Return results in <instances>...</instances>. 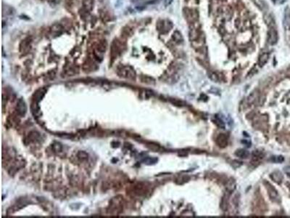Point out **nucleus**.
Segmentation results:
<instances>
[{"label":"nucleus","instance_id":"1","mask_svg":"<svg viewBox=\"0 0 290 218\" xmlns=\"http://www.w3.org/2000/svg\"><path fill=\"white\" fill-rule=\"evenodd\" d=\"M183 13L186 20L190 24L197 22L199 19V12L197 9L186 7L184 9Z\"/></svg>","mask_w":290,"mask_h":218},{"label":"nucleus","instance_id":"2","mask_svg":"<svg viewBox=\"0 0 290 218\" xmlns=\"http://www.w3.org/2000/svg\"><path fill=\"white\" fill-rule=\"evenodd\" d=\"M265 187H266L267 189L268 194L269 197H270V199L273 202H276V203L279 202L280 195L278 194V191L275 189V187H273L270 183H268V182H265Z\"/></svg>","mask_w":290,"mask_h":218},{"label":"nucleus","instance_id":"3","mask_svg":"<svg viewBox=\"0 0 290 218\" xmlns=\"http://www.w3.org/2000/svg\"><path fill=\"white\" fill-rule=\"evenodd\" d=\"M268 34V42L270 45H274V44L278 42V32H277L276 29L274 27H270V29H269Z\"/></svg>","mask_w":290,"mask_h":218},{"label":"nucleus","instance_id":"4","mask_svg":"<svg viewBox=\"0 0 290 218\" xmlns=\"http://www.w3.org/2000/svg\"><path fill=\"white\" fill-rule=\"evenodd\" d=\"M121 75L125 78H134L136 76V72L132 68L129 66H126L123 68L121 70Z\"/></svg>","mask_w":290,"mask_h":218},{"label":"nucleus","instance_id":"5","mask_svg":"<svg viewBox=\"0 0 290 218\" xmlns=\"http://www.w3.org/2000/svg\"><path fill=\"white\" fill-rule=\"evenodd\" d=\"M64 31V28L63 26L60 23H55L54 25H52L50 28V32H51V35H52L53 37H56V36H59L61 33H62V32Z\"/></svg>","mask_w":290,"mask_h":218},{"label":"nucleus","instance_id":"6","mask_svg":"<svg viewBox=\"0 0 290 218\" xmlns=\"http://www.w3.org/2000/svg\"><path fill=\"white\" fill-rule=\"evenodd\" d=\"M16 108H17V111L19 115H20L21 116H25L27 111V106L25 101H24L23 99H20L17 101Z\"/></svg>","mask_w":290,"mask_h":218},{"label":"nucleus","instance_id":"7","mask_svg":"<svg viewBox=\"0 0 290 218\" xmlns=\"http://www.w3.org/2000/svg\"><path fill=\"white\" fill-rule=\"evenodd\" d=\"M216 143L221 148H226L228 145V137L225 134H220L216 138Z\"/></svg>","mask_w":290,"mask_h":218},{"label":"nucleus","instance_id":"8","mask_svg":"<svg viewBox=\"0 0 290 218\" xmlns=\"http://www.w3.org/2000/svg\"><path fill=\"white\" fill-rule=\"evenodd\" d=\"M31 41L32 40L30 37H27L25 39H23L20 44V52H25L29 50L31 46Z\"/></svg>","mask_w":290,"mask_h":218},{"label":"nucleus","instance_id":"9","mask_svg":"<svg viewBox=\"0 0 290 218\" xmlns=\"http://www.w3.org/2000/svg\"><path fill=\"white\" fill-rule=\"evenodd\" d=\"M270 177L273 181H274L276 183L280 184L282 182L283 179V176L282 173L279 171H274L270 174Z\"/></svg>","mask_w":290,"mask_h":218},{"label":"nucleus","instance_id":"10","mask_svg":"<svg viewBox=\"0 0 290 218\" xmlns=\"http://www.w3.org/2000/svg\"><path fill=\"white\" fill-rule=\"evenodd\" d=\"M283 27L286 30H288L289 31L290 30V11L289 9H286L285 10V13H284V17H283Z\"/></svg>","mask_w":290,"mask_h":218},{"label":"nucleus","instance_id":"11","mask_svg":"<svg viewBox=\"0 0 290 218\" xmlns=\"http://www.w3.org/2000/svg\"><path fill=\"white\" fill-rule=\"evenodd\" d=\"M173 25L171 22L169 21H165V20H163L161 21V23H158V28L159 30H163V31H168L169 30H171V28H172Z\"/></svg>","mask_w":290,"mask_h":218},{"label":"nucleus","instance_id":"12","mask_svg":"<svg viewBox=\"0 0 290 218\" xmlns=\"http://www.w3.org/2000/svg\"><path fill=\"white\" fill-rule=\"evenodd\" d=\"M236 184L234 179H229L228 182L226 184V189L227 191L229 192V193H231V192H233L236 189Z\"/></svg>","mask_w":290,"mask_h":218},{"label":"nucleus","instance_id":"13","mask_svg":"<svg viewBox=\"0 0 290 218\" xmlns=\"http://www.w3.org/2000/svg\"><path fill=\"white\" fill-rule=\"evenodd\" d=\"M269 59V54L268 53H263L261 54L259 57V60H258V64L260 67H263L265 63L268 62Z\"/></svg>","mask_w":290,"mask_h":218},{"label":"nucleus","instance_id":"14","mask_svg":"<svg viewBox=\"0 0 290 218\" xmlns=\"http://www.w3.org/2000/svg\"><path fill=\"white\" fill-rule=\"evenodd\" d=\"M249 152L247 150H244V149H239L235 152V155L237 157H239V158H247V157L249 156Z\"/></svg>","mask_w":290,"mask_h":218},{"label":"nucleus","instance_id":"15","mask_svg":"<svg viewBox=\"0 0 290 218\" xmlns=\"http://www.w3.org/2000/svg\"><path fill=\"white\" fill-rule=\"evenodd\" d=\"M258 94L259 93L257 92V91H254V92H252V93L250 94L249 97H247V103L250 104V105H251V104H252L253 102H255L256 100H257V98L258 97Z\"/></svg>","mask_w":290,"mask_h":218},{"label":"nucleus","instance_id":"16","mask_svg":"<svg viewBox=\"0 0 290 218\" xmlns=\"http://www.w3.org/2000/svg\"><path fill=\"white\" fill-rule=\"evenodd\" d=\"M172 38L174 39V41H176V43H182L184 41L182 34L179 31H176L173 33Z\"/></svg>","mask_w":290,"mask_h":218},{"label":"nucleus","instance_id":"17","mask_svg":"<svg viewBox=\"0 0 290 218\" xmlns=\"http://www.w3.org/2000/svg\"><path fill=\"white\" fill-rule=\"evenodd\" d=\"M253 1L255 2V4L261 10H265V9L268 8L267 4L265 3V1L264 0H253Z\"/></svg>","mask_w":290,"mask_h":218},{"label":"nucleus","instance_id":"18","mask_svg":"<svg viewBox=\"0 0 290 218\" xmlns=\"http://www.w3.org/2000/svg\"><path fill=\"white\" fill-rule=\"evenodd\" d=\"M45 92H46L45 89H38L37 92H36V93H35V94H34V96H35V99H34L35 102H38L40 100H41V98H42V97H44V93H45Z\"/></svg>","mask_w":290,"mask_h":218},{"label":"nucleus","instance_id":"19","mask_svg":"<svg viewBox=\"0 0 290 218\" xmlns=\"http://www.w3.org/2000/svg\"><path fill=\"white\" fill-rule=\"evenodd\" d=\"M264 20L269 27H273L274 25V20H273V17L269 14H265L264 15Z\"/></svg>","mask_w":290,"mask_h":218},{"label":"nucleus","instance_id":"20","mask_svg":"<svg viewBox=\"0 0 290 218\" xmlns=\"http://www.w3.org/2000/svg\"><path fill=\"white\" fill-rule=\"evenodd\" d=\"M83 5L86 11H91L93 7V3L92 0H84Z\"/></svg>","mask_w":290,"mask_h":218},{"label":"nucleus","instance_id":"21","mask_svg":"<svg viewBox=\"0 0 290 218\" xmlns=\"http://www.w3.org/2000/svg\"><path fill=\"white\" fill-rule=\"evenodd\" d=\"M157 161H158V158H155V157H146L143 160V162L147 165L154 164L157 163Z\"/></svg>","mask_w":290,"mask_h":218},{"label":"nucleus","instance_id":"22","mask_svg":"<svg viewBox=\"0 0 290 218\" xmlns=\"http://www.w3.org/2000/svg\"><path fill=\"white\" fill-rule=\"evenodd\" d=\"M270 161L274 163H281L284 161V158L282 156H273L270 158Z\"/></svg>","mask_w":290,"mask_h":218},{"label":"nucleus","instance_id":"23","mask_svg":"<svg viewBox=\"0 0 290 218\" xmlns=\"http://www.w3.org/2000/svg\"><path fill=\"white\" fill-rule=\"evenodd\" d=\"M132 30H131V28H130L129 27H125L123 29V31H122V33H123V36H131V34H132Z\"/></svg>","mask_w":290,"mask_h":218},{"label":"nucleus","instance_id":"24","mask_svg":"<svg viewBox=\"0 0 290 218\" xmlns=\"http://www.w3.org/2000/svg\"><path fill=\"white\" fill-rule=\"evenodd\" d=\"M216 124L219 128L223 129V128L225 127V124H224L223 121H222V119H221L220 118H218V117L217 116L216 117Z\"/></svg>","mask_w":290,"mask_h":218},{"label":"nucleus","instance_id":"25","mask_svg":"<svg viewBox=\"0 0 290 218\" xmlns=\"http://www.w3.org/2000/svg\"><path fill=\"white\" fill-rule=\"evenodd\" d=\"M209 77L212 81H215V82H218L219 81V76H218V74H216V73H213V72L210 73Z\"/></svg>","mask_w":290,"mask_h":218},{"label":"nucleus","instance_id":"26","mask_svg":"<svg viewBox=\"0 0 290 218\" xmlns=\"http://www.w3.org/2000/svg\"><path fill=\"white\" fill-rule=\"evenodd\" d=\"M143 81L144 82L147 83V84H153L155 83V81H154L153 78L151 77H149V76H144Z\"/></svg>","mask_w":290,"mask_h":218},{"label":"nucleus","instance_id":"27","mask_svg":"<svg viewBox=\"0 0 290 218\" xmlns=\"http://www.w3.org/2000/svg\"><path fill=\"white\" fill-rule=\"evenodd\" d=\"M12 8L7 7V6H3V12H5L7 15H12Z\"/></svg>","mask_w":290,"mask_h":218},{"label":"nucleus","instance_id":"28","mask_svg":"<svg viewBox=\"0 0 290 218\" xmlns=\"http://www.w3.org/2000/svg\"><path fill=\"white\" fill-rule=\"evenodd\" d=\"M53 149L57 152L61 151L62 150V145H60V143H57V142H56V143H54L53 145Z\"/></svg>","mask_w":290,"mask_h":218},{"label":"nucleus","instance_id":"29","mask_svg":"<svg viewBox=\"0 0 290 218\" xmlns=\"http://www.w3.org/2000/svg\"><path fill=\"white\" fill-rule=\"evenodd\" d=\"M222 208L223 210H226L227 208V201H226V198L225 196L223 197L222 200Z\"/></svg>","mask_w":290,"mask_h":218},{"label":"nucleus","instance_id":"30","mask_svg":"<svg viewBox=\"0 0 290 218\" xmlns=\"http://www.w3.org/2000/svg\"><path fill=\"white\" fill-rule=\"evenodd\" d=\"M78 157H79V158H86L88 157L87 153H85V152H84V151H80L79 153H78Z\"/></svg>","mask_w":290,"mask_h":218},{"label":"nucleus","instance_id":"31","mask_svg":"<svg viewBox=\"0 0 290 218\" xmlns=\"http://www.w3.org/2000/svg\"><path fill=\"white\" fill-rule=\"evenodd\" d=\"M273 2L276 4H281L286 1V0H272Z\"/></svg>","mask_w":290,"mask_h":218},{"label":"nucleus","instance_id":"32","mask_svg":"<svg viewBox=\"0 0 290 218\" xmlns=\"http://www.w3.org/2000/svg\"><path fill=\"white\" fill-rule=\"evenodd\" d=\"M173 1V0H165L164 4L166 6H168L171 4V2Z\"/></svg>","mask_w":290,"mask_h":218},{"label":"nucleus","instance_id":"33","mask_svg":"<svg viewBox=\"0 0 290 218\" xmlns=\"http://www.w3.org/2000/svg\"><path fill=\"white\" fill-rule=\"evenodd\" d=\"M285 171H286V172L287 175L289 176V177H290V167L285 168Z\"/></svg>","mask_w":290,"mask_h":218},{"label":"nucleus","instance_id":"34","mask_svg":"<svg viewBox=\"0 0 290 218\" xmlns=\"http://www.w3.org/2000/svg\"><path fill=\"white\" fill-rule=\"evenodd\" d=\"M242 142H243V143H244V144H246V145H247V146H248V147H249V146H250V144H251V142H250V141H248L247 140H243V141H242Z\"/></svg>","mask_w":290,"mask_h":218}]
</instances>
